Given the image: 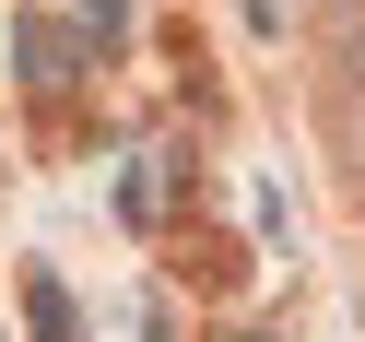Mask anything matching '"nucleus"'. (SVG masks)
Returning a JSON list of instances; mask_svg holds the SVG:
<instances>
[{
    "mask_svg": "<svg viewBox=\"0 0 365 342\" xmlns=\"http://www.w3.org/2000/svg\"><path fill=\"white\" fill-rule=\"evenodd\" d=\"M83 71V36H59V24H36L24 36V83H36V95H59V83H71Z\"/></svg>",
    "mask_w": 365,
    "mask_h": 342,
    "instance_id": "nucleus-1",
    "label": "nucleus"
},
{
    "mask_svg": "<svg viewBox=\"0 0 365 342\" xmlns=\"http://www.w3.org/2000/svg\"><path fill=\"white\" fill-rule=\"evenodd\" d=\"M24 307H36V342H83V318H71V295H59V271H36Z\"/></svg>",
    "mask_w": 365,
    "mask_h": 342,
    "instance_id": "nucleus-2",
    "label": "nucleus"
},
{
    "mask_svg": "<svg viewBox=\"0 0 365 342\" xmlns=\"http://www.w3.org/2000/svg\"><path fill=\"white\" fill-rule=\"evenodd\" d=\"M118 24H130V0H83V36L95 48H118Z\"/></svg>",
    "mask_w": 365,
    "mask_h": 342,
    "instance_id": "nucleus-3",
    "label": "nucleus"
}]
</instances>
